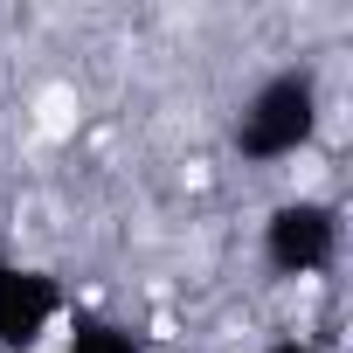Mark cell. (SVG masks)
Masks as SVG:
<instances>
[{
	"instance_id": "6da1fadb",
	"label": "cell",
	"mask_w": 353,
	"mask_h": 353,
	"mask_svg": "<svg viewBox=\"0 0 353 353\" xmlns=\"http://www.w3.org/2000/svg\"><path fill=\"white\" fill-rule=\"evenodd\" d=\"M319 132V77L312 70H277L263 77L243 111H236V152L243 159H284Z\"/></svg>"
},
{
	"instance_id": "7a4b0ae2",
	"label": "cell",
	"mask_w": 353,
	"mask_h": 353,
	"mask_svg": "<svg viewBox=\"0 0 353 353\" xmlns=\"http://www.w3.org/2000/svg\"><path fill=\"white\" fill-rule=\"evenodd\" d=\"M332 250H339V215H332L325 201H284V208L263 222V256H270V270H284V277L325 270Z\"/></svg>"
},
{
	"instance_id": "3957f363",
	"label": "cell",
	"mask_w": 353,
	"mask_h": 353,
	"mask_svg": "<svg viewBox=\"0 0 353 353\" xmlns=\"http://www.w3.org/2000/svg\"><path fill=\"white\" fill-rule=\"evenodd\" d=\"M63 312V291L56 277L28 270V263H0V346L8 353H28Z\"/></svg>"
},
{
	"instance_id": "277c9868",
	"label": "cell",
	"mask_w": 353,
	"mask_h": 353,
	"mask_svg": "<svg viewBox=\"0 0 353 353\" xmlns=\"http://www.w3.org/2000/svg\"><path fill=\"white\" fill-rule=\"evenodd\" d=\"M63 353H139V339L132 332H118V325H104V319H90V325H77L70 332V346Z\"/></svg>"
},
{
	"instance_id": "5b68a950",
	"label": "cell",
	"mask_w": 353,
	"mask_h": 353,
	"mask_svg": "<svg viewBox=\"0 0 353 353\" xmlns=\"http://www.w3.org/2000/svg\"><path fill=\"white\" fill-rule=\"evenodd\" d=\"M270 353H319V346H305V339H284V346H270Z\"/></svg>"
}]
</instances>
